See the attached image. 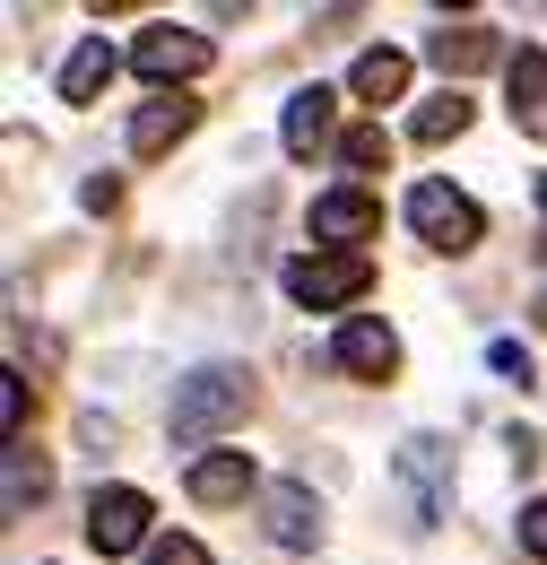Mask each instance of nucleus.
<instances>
[{
  "label": "nucleus",
  "instance_id": "18",
  "mask_svg": "<svg viewBox=\"0 0 547 565\" xmlns=\"http://www.w3.org/2000/svg\"><path fill=\"white\" fill-rule=\"evenodd\" d=\"M417 140L435 148V140H461V131H470V96H461V87H443V96H435V105H417V122H409Z\"/></svg>",
  "mask_w": 547,
  "mask_h": 565
},
{
  "label": "nucleus",
  "instance_id": "17",
  "mask_svg": "<svg viewBox=\"0 0 547 565\" xmlns=\"http://www.w3.org/2000/svg\"><path fill=\"white\" fill-rule=\"evenodd\" d=\"M44 488H53V470L35 461V444H9V522H26L44 504Z\"/></svg>",
  "mask_w": 547,
  "mask_h": 565
},
{
  "label": "nucleus",
  "instance_id": "20",
  "mask_svg": "<svg viewBox=\"0 0 547 565\" xmlns=\"http://www.w3.org/2000/svg\"><path fill=\"white\" fill-rule=\"evenodd\" d=\"M486 365H495L504 383H530V374H539V365H530V349H522V340H495V349H486Z\"/></svg>",
  "mask_w": 547,
  "mask_h": 565
},
{
  "label": "nucleus",
  "instance_id": "14",
  "mask_svg": "<svg viewBox=\"0 0 547 565\" xmlns=\"http://www.w3.org/2000/svg\"><path fill=\"white\" fill-rule=\"evenodd\" d=\"M244 488H253V452H201L192 461V495L201 504H244Z\"/></svg>",
  "mask_w": 547,
  "mask_h": 565
},
{
  "label": "nucleus",
  "instance_id": "23",
  "mask_svg": "<svg viewBox=\"0 0 547 565\" xmlns=\"http://www.w3.org/2000/svg\"><path fill=\"white\" fill-rule=\"evenodd\" d=\"M522 548H530V557H547V495L522 513Z\"/></svg>",
  "mask_w": 547,
  "mask_h": 565
},
{
  "label": "nucleus",
  "instance_id": "24",
  "mask_svg": "<svg viewBox=\"0 0 547 565\" xmlns=\"http://www.w3.org/2000/svg\"><path fill=\"white\" fill-rule=\"evenodd\" d=\"M539 210H547V174H539Z\"/></svg>",
  "mask_w": 547,
  "mask_h": 565
},
{
  "label": "nucleus",
  "instance_id": "7",
  "mask_svg": "<svg viewBox=\"0 0 547 565\" xmlns=\"http://www.w3.org/2000/svg\"><path fill=\"white\" fill-rule=\"evenodd\" d=\"M261 513H270L278 548H313V540H322V495L304 488V479H278V488L261 495Z\"/></svg>",
  "mask_w": 547,
  "mask_h": 565
},
{
  "label": "nucleus",
  "instance_id": "16",
  "mask_svg": "<svg viewBox=\"0 0 547 565\" xmlns=\"http://www.w3.org/2000/svg\"><path fill=\"white\" fill-rule=\"evenodd\" d=\"M347 87H356L365 105H392V96L409 87V53H392V44H374V53H356V71H347Z\"/></svg>",
  "mask_w": 547,
  "mask_h": 565
},
{
  "label": "nucleus",
  "instance_id": "8",
  "mask_svg": "<svg viewBox=\"0 0 547 565\" xmlns=\"http://www.w3.org/2000/svg\"><path fill=\"white\" fill-rule=\"evenodd\" d=\"M331 356H340L347 374H365V383H383V374L400 365V331H392V322H365V313H356V322L340 331V349H331Z\"/></svg>",
  "mask_w": 547,
  "mask_h": 565
},
{
  "label": "nucleus",
  "instance_id": "10",
  "mask_svg": "<svg viewBox=\"0 0 547 565\" xmlns=\"http://www.w3.org/2000/svg\"><path fill=\"white\" fill-rule=\"evenodd\" d=\"M504 87H513V122H522L530 140H547V53L539 44H522V53L504 62Z\"/></svg>",
  "mask_w": 547,
  "mask_h": 565
},
{
  "label": "nucleus",
  "instance_id": "13",
  "mask_svg": "<svg viewBox=\"0 0 547 565\" xmlns=\"http://www.w3.org/2000/svg\"><path fill=\"white\" fill-rule=\"evenodd\" d=\"M426 62L443 78H470V71L495 62V35H486V26H443V35H426Z\"/></svg>",
  "mask_w": 547,
  "mask_h": 565
},
{
  "label": "nucleus",
  "instance_id": "3",
  "mask_svg": "<svg viewBox=\"0 0 547 565\" xmlns=\"http://www.w3.org/2000/svg\"><path fill=\"white\" fill-rule=\"evenodd\" d=\"M409 226L435 244V253H470V244L486 235L479 201H470V192H452V183H417V192H409Z\"/></svg>",
  "mask_w": 547,
  "mask_h": 565
},
{
  "label": "nucleus",
  "instance_id": "15",
  "mask_svg": "<svg viewBox=\"0 0 547 565\" xmlns=\"http://www.w3.org/2000/svg\"><path fill=\"white\" fill-rule=\"evenodd\" d=\"M331 105H340L331 87H304V96L287 105V131H278V140H287V157H313V148L331 140Z\"/></svg>",
  "mask_w": 547,
  "mask_h": 565
},
{
  "label": "nucleus",
  "instance_id": "5",
  "mask_svg": "<svg viewBox=\"0 0 547 565\" xmlns=\"http://www.w3.org/2000/svg\"><path fill=\"white\" fill-rule=\"evenodd\" d=\"M148 540V495L139 488H96L87 495V548L96 557H131Z\"/></svg>",
  "mask_w": 547,
  "mask_h": 565
},
{
  "label": "nucleus",
  "instance_id": "12",
  "mask_svg": "<svg viewBox=\"0 0 547 565\" xmlns=\"http://www.w3.org/2000/svg\"><path fill=\"white\" fill-rule=\"evenodd\" d=\"M114 71H122V53H114L105 35H78V53L62 62V96H69V105H96Z\"/></svg>",
  "mask_w": 547,
  "mask_h": 565
},
{
  "label": "nucleus",
  "instance_id": "9",
  "mask_svg": "<svg viewBox=\"0 0 547 565\" xmlns=\"http://www.w3.org/2000/svg\"><path fill=\"white\" fill-rule=\"evenodd\" d=\"M374 226H383V201H374V192H322V201H313V235H322V244H356V235H374Z\"/></svg>",
  "mask_w": 547,
  "mask_h": 565
},
{
  "label": "nucleus",
  "instance_id": "4",
  "mask_svg": "<svg viewBox=\"0 0 547 565\" xmlns=\"http://www.w3.org/2000/svg\"><path fill=\"white\" fill-rule=\"evenodd\" d=\"M365 287H374V262H365V253H304V262H287V296L313 305V313H331V305L365 296Z\"/></svg>",
  "mask_w": 547,
  "mask_h": 565
},
{
  "label": "nucleus",
  "instance_id": "6",
  "mask_svg": "<svg viewBox=\"0 0 547 565\" xmlns=\"http://www.w3.org/2000/svg\"><path fill=\"white\" fill-rule=\"evenodd\" d=\"M139 78H157V87H174V78H201L208 71V35H192V26H148L131 44Z\"/></svg>",
  "mask_w": 547,
  "mask_h": 565
},
{
  "label": "nucleus",
  "instance_id": "22",
  "mask_svg": "<svg viewBox=\"0 0 547 565\" xmlns=\"http://www.w3.org/2000/svg\"><path fill=\"white\" fill-rule=\"evenodd\" d=\"M0 418H9V435L26 426V374H9V383H0Z\"/></svg>",
  "mask_w": 547,
  "mask_h": 565
},
{
  "label": "nucleus",
  "instance_id": "21",
  "mask_svg": "<svg viewBox=\"0 0 547 565\" xmlns=\"http://www.w3.org/2000/svg\"><path fill=\"white\" fill-rule=\"evenodd\" d=\"M148 565H208L201 540H148Z\"/></svg>",
  "mask_w": 547,
  "mask_h": 565
},
{
  "label": "nucleus",
  "instance_id": "2",
  "mask_svg": "<svg viewBox=\"0 0 547 565\" xmlns=\"http://www.w3.org/2000/svg\"><path fill=\"white\" fill-rule=\"evenodd\" d=\"M443 495H452V444L443 435H409L400 444V513H409V531L443 522Z\"/></svg>",
  "mask_w": 547,
  "mask_h": 565
},
{
  "label": "nucleus",
  "instance_id": "19",
  "mask_svg": "<svg viewBox=\"0 0 547 565\" xmlns=\"http://www.w3.org/2000/svg\"><path fill=\"white\" fill-rule=\"evenodd\" d=\"M340 157H347V166H356V174H374V166H392V140H383L374 122H356V131H347V140H340Z\"/></svg>",
  "mask_w": 547,
  "mask_h": 565
},
{
  "label": "nucleus",
  "instance_id": "1",
  "mask_svg": "<svg viewBox=\"0 0 547 565\" xmlns=\"http://www.w3.org/2000/svg\"><path fill=\"white\" fill-rule=\"evenodd\" d=\"M244 409H253V374H244V365H201V374H183L165 435H174V452H201L208 435H217V426H235Z\"/></svg>",
  "mask_w": 547,
  "mask_h": 565
},
{
  "label": "nucleus",
  "instance_id": "11",
  "mask_svg": "<svg viewBox=\"0 0 547 565\" xmlns=\"http://www.w3.org/2000/svg\"><path fill=\"white\" fill-rule=\"evenodd\" d=\"M192 122H201V105H192V96H157V105H139L131 148H139V157H165V148L192 131Z\"/></svg>",
  "mask_w": 547,
  "mask_h": 565
}]
</instances>
